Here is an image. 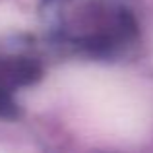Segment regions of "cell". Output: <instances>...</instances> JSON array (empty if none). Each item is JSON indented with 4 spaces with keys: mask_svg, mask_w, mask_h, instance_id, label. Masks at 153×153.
<instances>
[{
    "mask_svg": "<svg viewBox=\"0 0 153 153\" xmlns=\"http://www.w3.org/2000/svg\"><path fill=\"white\" fill-rule=\"evenodd\" d=\"M39 23L52 47L87 60H118L140 39L136 0H41Z\"/></svg>",
    "mask_w": 153,
    "mask_h": 153,
    "instance_id": "obj_1",
    "label": "cell"
},
{
    "mask_svg": "<svg viewBox=\"0 0 153 153\" xmlns=\"http://www.w3.org/2000/svg\"><path fill=\"white\" fill-rule=\"evenodd\" d=\"M43 76V58L31 39H0V107H12L14 95Z\"/></svg>",
    "mask_w": 153,
    "mask_h": 153,
    "instance_id": "obj_2",
    "label": "cell"
}]
</instances>
